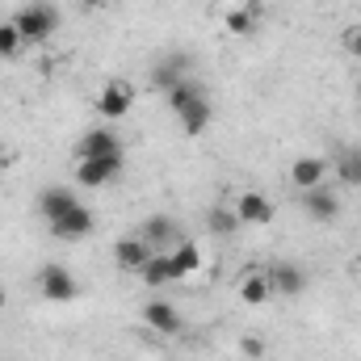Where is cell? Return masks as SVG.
I'll use <instances>...</instances> for the list:
<instances>
[{
	"instance_id": "30",
	"label": "cell",
	"mask_w": 361,
	"mask_h": 361,
	"mask_svg": "<svg viewBox=\"0 0 361 361\" xmlns=\"http://www.w3.org/2000/svg\"><path fill=\"white\" fill-rule=\"evenodd\" d=\"M357 97H361V85H357Z\"/></svg>"
},
{
	"instance_id": "4",
	"label": "cell",
	"mask_w": 361,
	"mask_h": 361,
	"mask_svg": "<svg viewBox=\"0 0 361 361\" xmlns=\"http://www.w3.org/2000/svg\"><path fill=\"white\" fill-rule=\"evenodd\" d=\"M130 105H135V89L126 85V80H109L105 89H101V97H97V114L101 118H126L130 114Z\"/></svg>"
},
{
	"instance_id": "16",
	"label": "cell",
	"mask_w": 361,
	"mask_h": 361,
	"mask_svg": "<svg viewBox=\"0 0 361 361\" xmlns=\"http://www.w3.org/2000/svg\"><path fill=\"white\" fill-rule=\"evenodd\" d=\"M72 206H80V202H76V193H72V189H63V185L42 189V197H38V210H42V219H47V223H59Z\"/></svg>"
},
{
	"instance_id": "15",
	"label": "cell",
	"mask_w": 361,
	"mask_h": 361,
	"mask_svg": "<svg viewBox=\"0 0 361 361\" xmlns=\"http://www.w3.org/2000/svg\"><path fill=\"white\" fill-rule=\"evenodd\" d=\"M51 231H55L59 240H85L92 231V210L89 206H72L59 223H51Z\"/></svg>"
},
{
	"instance_id": "27",
	"label": "cell",
	"mask_w": 361,
	"mask_h": 361,
	"mask_svg": "<svg viewBox=\"0 0 361 361\" xmlns=\"http://www.w3.org/2000/svg\"><path fill=\"white\" fill-rule=\"evenodd\" d=\"M8 160H13V152H8V147H4V143H0V169H4V164H8Z\"/></svg>"
},
{
	"instance_id": "11",
	"label": "cell",
	"mask_w": 361,
	"mask_h": 361,
	"mask_svg": "<svg viewBox=\"0 0 361 361\" xmlns=\"http://www.w3.org/2000/svg\"><path fill=\"white\" fill-rule=\"evenodd\" d=\"M143 319H147V328H156L160 336H177L180 328H185L180 311L173 307V302H164V298H152V302L143 307Z\"/></svg>"
},
{
	"instance_id": "3",
	"label": "cell",
	"mask_w": 361,
	"mask_h": 361,
	"mask_svg": "<svg viewBox=\"0 0 361 361\" xmlns=\"http://www.w3.org/2000/svg\"><path fill=\"white\" fill-rule=\"evenodd\" d=\"M122 152L118 156H101V160H76V180L85 185V189H101V185H109V180L122 177Z\"/></svg>"
},
{
	"instance_id": "10",
	"label": "cell",
	"mask_w": 361,
	"mask_h": 361,
	"mask_svg": "<svg viewBox=\"0 0 361 361\" xmlns=\"http://www.w3.org/2000/svg\"><path fill=\"white\" fill-rule=\"evenodd\" d=\"M235 214H240V223H248V227H269L273 223V202L265 197V193L248 189V193H240Z\"/></svg>"
},
{
	"instance_id": "24",
	"label": "cell",
	"mask_w": 361,
	"mask_h": 361,
	"mask_svg": "<svg viewBox=\"0 0 361 361\" xmlns=\"http://www.w3.org/2000/svg\"><path fill=\"white\" fill-rule=\"evenodd\" d=\"M197 80H189V76H185V80H180V85H173V89L164 92V97H169V105H173V114H180V109H185V105H189V101H193V97H197Z\"/></svg>"
},
{
	"instance_id": "22",
	"label": "cell",
	"mask_w": 361,
	"mask_h": 361,
	"mask_svg": "<svg viewBox=\"0 0 361 361\" xmlns=\"http://www.w3.org/2000/svg\"><path fill=\"white\" fill-rule=\"evenodd\" d=\"M206 227L214 231V235H235L244 223H240V214H235V206L227 210V206H214L210 214H206Z\"/></svg>"
},
{
	"instance_id": "8",
	"label": "cell",
	"mask_w": 361,
	"mask_h": 361,
	"mask_svg": "<svg viewBox=\"0 0 361 361\" xmlns=\"http://www.w3.org/2000/svg\"><path fill=\"white\" fill-rule=\"evenodd\" d=\"M152 252H156V248H152L143 235H126V240L114 244V261H118V269H126V273H139L143 265H147Z\"/></svg>"
},
{
	"instance_id": "6",
	"label": "cell",
	"mask_w": 361,
	"mask_h": 361,
	"mask_svg": "<svg viewBox=\"0 0 361 361\" xmlns=\"http://www.w3.org/2000/svg\"><path fill=\"white\" fill-rule=\"evenodd\" d=\"M302 206H307V214H311L315 223H332V219L341 214V197H336L332 185H315V189H307V193H302Z\"/></svg>"
},
{
	"instance_id": "20",
	"label": "cell",
	"mask_w": 361,
	"mask_h": 361,
	"mask_svg": "<svg viewBox=\"0 0 361 361\" xmlns=\"http://www.w3.org/2000/svg\"><path fill=\"white\" fill-rule=\"evenodd\" d=\"M336 177L345 185L361 189V147H341L336 152Z\"/></svg>"
},
{
	"instance_id": "13",
	"label": "cell",
	"mask_w": 361,
	"mask_h": 361,
	"mask_svg": "<svg viewBox=\"0 0 361 361\" xmlns=\"http://www.w3.org/2000/svg\"><path fill=\"white\" fill-rule=\"evenodd\" d=\"M265 277H269V290H277V294H302V290H307V269L294 265V261L273 265Z\"/></svg>"
},
{
	"instance_id": "17",
	"label": "cell",
	"mask_w": 361,
	"mask_h": 361,
	"mask_svg": "<svg viewBox=\"0 0 361 361\" xmlns=\"http://www.w3.org/2000/svg\"><path fill=\"white\" fill-rule=\"evenodd\" d=\"M257 21H261V4H257V0H248V4H240V8H231V13L223 17L227 34H235V38H248V34L257 30Z\"/></svg>"
},
{
	"instance_id": "23",
	"label": "cell",
	"mask_w": 361,
	"mask_h": 361,
	"mask_svg": "<svg viewBox=\"0 0 361 361\" xmlns=\"http://www.w3.org/2000/svg\"><path fill=\"white\" fill-rule=\"evenodd\" d=\"M21 47H25L21 30H17L13 21H4V25H0V59H17V55H21Z\"/></svg>"
},
{
	"instance_id": "21",
	"label": "cell",
	"mask_w": 361,
	"mask_h": 361,
	"mask_svg": "<svg viewBox=\"0 0 361 361\" xmlns=\"http://www.w3.org/2000/svg\"><path fill=\"white\" fill-rule=\"evenodd\" d=\"M269 277L265 273H244V281H240V298L248 302V307H261L265 298H269Z\"/></svg>"
},
{
	"instance_id": "9",
	"label": "cell",
	"mask_w": 361,
	"mask_h": 361,
	"mask_svg": "<svg viewBox=\"0 0 361 361\" xmlns=\"http://www.w3.org/2000/svg\"><path fill=\"white\" fill-rule=\"evenodd\" d=\"M189 76V55H180V51H173V55H164L156 68H152V89H160V92H169L173 85H180Z\"/></svg>"
},
{
	"instance_id": "1",
	"label": "cell",
	"mask_w": 361,
	"mask_h": 361,
	"mask_svg": "<svg viewBox=\"0 0 361 361\" xmlns=\"http://www.w3.org/2000/svg\"><path fill=\"white\" fill-rule=\"evenodd\" d=\"M13 25L21 30L25 42H47L59 30V8L47 4V0H34V4H25V8L13 13Z\"/></svg>"
},
{
	"instance_id": "7",
	"label": "cell",
	"mask_w": 361,
	"mask_h": 361,
	"mask_svg": "<svg viewBox=\"0 0 361 361\" xmlns=\"http://www.w3.org/2000/svg\"><path fill=\"white\" fill-rule=\"evenodd\" d=\"M118 152H122V139L105 126L80 135V143H76V160H101V156H118Z\"/></svg>"
},
{
	"instance_id": "26",
	"label": "cell",
	"mask_w": 361,
	"mask_h": 361,
	"mask_svg": "<svg viewBox=\"0 0 361 361\" xmlns=\"http://www.w3.org/2000/svg\"><path fill=\"white\" fill-rule=\"evenodd\" d=\"M345 47H349V55H357V59H361V30L349 34V42H345Z\"/></svg>"
},
{
	"instance_id": "25",
	"label": "cell",
	"mask_w": 361,
	"mask_h": 361,
	"mask_svg": "<svg viewBox=\"0 0 361 361\" xmlns=\"http://www.w3.org/2000/svg\"><path fill=\"white\" fill-rule=\"evenodd\" d=\"M240 349H244V357H265V341L261 336H244Z\"/></svg>"
},
{
	"instance_id": "28",
	"label": "cell",
	"mask_w": 361,
	"mask_h": 361,
	"mask_svg": "<svg viewBox=\"0 0 361 361\" xmlns=\"http://www.w3.org/2000/svg\"><path fill=\"white\" fill-rule=\"evenodd\" d=\"M80 4H85V8H101V4H105V0H80Z\"/></svg>"
},
{
	"instance_id": "5",
	"label": "cell",
	"mask_w": 361,
	"mask_h": 361,
	"mask_svg": "<svg viewBox=\"0 0 361 361\" xmlns=\"http://www.w3.org/2000/svg\"><path fill=\"white\" fill-rule=\"evenodd\" d=\"M180 118V130L189 135V139H197V135H206L210 130V122H214V105H210V97L206 92H197L185 109L177 114Z\"/></svg>"
},
{
	"instance_id": "12",
	"label": "cell",
	"mask_w": 361,
	"mask_h": 361,
	"mask_svg": "<svg viewBox=\"0 0 361 361\" xmlns=\"http://www.w3.org/2000/svg\"><path fill=\"white\" fill-rule=\"evenodd\" d=\"M156 252H164V248H177L180 244V231H177V223L169 219V214H152L147 223H143V231H139Z\"/></svg>"
},
{
	"instance_id": "29",
	"label": "cell",
	"mask_w": 361,
	"mask_h": 361,
	"mask_svg": "<svg viewBox=\"0 0 361 361\" xmlns=\"http://www.w3.org/2000/svg\"><path fill=\"white\" fill-rule=\"evenodd\" d=\"M0 302H4V286H0Z\"/></svg>"
},
{
	"instance_id": "18",
	"label": "cell",
	"mask_w": 361,
	"mask_h": 361,
	"mask_svg": "<svg viewBox=\"0 0 361 361\" xmlns=\"http://www.w3.org/2000/svg\"><path fill=\"white\" fill-rule=\"evenodd\" d=\"M169 261H173V269H177V281H185L189 273L202 269V248H197L193 240H180L177 248L169 252Z\"/></svg>"
},
{
	"instance_id": "19",
	"label": "cell",
	"mask_w": 361,
	"mask_h": 361,
	"mask_svg": "<svg viewBox=\"0 0 361 361\" xmlns=\"http://www.w3.org/2000/svg\"><path fill=\"white\" fill-rule=\"evenodd\" d=\"M139 277H143L147 286H173V281H177V269H173L169 252H152V257H147V265L139 269Z\"/></svg>"
},
{
	"instance_id": "2",
	"label": "cell",
	"mask_w": 361,
	"mask_h": 361,
	"mask_svg": "<svg viewBox=\"0 0 361 361\" xmlns=\"http://www.w3.org/2000/svg\"><path fill=\"white\" fill-rule=\"evenodd\" d=\"M38 290H42L47 302H72V298H80V281L72 277L68 265H42L38 269Z\"/></svg>"
},
{
	"instance_id": "14",
	"label": "cell",
	"mask_w": 361,
	"mask_h": 361,
	"mask_svg": "<svg viewBox=\"0 0 361 361\" xmlns=\"http://www.w3.org/2000/svg\"><path fill=\"white\" fill-rule=\"evenodd\" d=\"M328 177V160H319V156H298L294 164H290V180L307 193V189H315V185H324Z\"/></svg>"
}]
</instances>
